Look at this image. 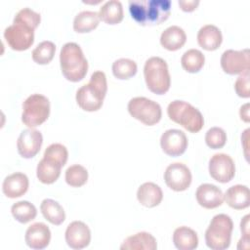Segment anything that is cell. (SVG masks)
I'll return each mask as SVG.
<instances>
[{
    "label": "cell",
    "mask_w": 250,
    "mask_h": 250,
    "mask_svg": "<svg viewBox=\"0 0 250 250\" xmlns=\"http://www.w3.org/2000/svg\"><path fill=\"white\" fill-rule=\"evenodd\" d=\"M157 242L155 237L146 231L137 232L128 236L120 246L122 250H155Z\"/></svg>",
    "instance_id": "obj_22"
},
{
    "label": "cell",
    "mask_w": 250,
    "mask_h": 250,
    "mask_svg": "<svg viewBox=\"0 0 250 250\" xmlns=\"http://www.w3.org/2000/svg\"><path fill=\"white\" fill-rule=\"evenodd\" d=\"M65 241L72 249H83L90 244L91 230L89 227L81 221L71 222L65 230Z\"/></svg>",
    "instance_id": "obj_15"
},
{
    "label": "cell",
    "mask_w": 250,
    "mask_h": 250,
    "mask_svg": "<svg viewBox=\"0 0 250 250\" xmlns=\"http://www.w3.org/2000/svg\"><path fill=\"white\" fill-rule=\"evenodd\" d=\"M187 41L185 30L178 25L167 27L160 36V44L168 51H177L181 49Z\"/></svg>",
    "instance_id": "obj_23"
},
{
    "label": "cell",
    "mask_w": 250,
    "mask_h": 250,
    "mask_svg": "<svg viewBox=\"0 0 250 250\" xmlns=\"http://www.w3.org/2000/svg\"><path fill=\"white\" fill-rule=\"evenodd\" d=\"M100 22L99 14L93 11H82L73 20V29L77 33H87L95 29Z\"/></svg>",
    "instance_id": "obj_28"
},
{
    "label": "cell",
    "mask_w": 250,
    "mask_h": 250,
    "mask_svg": "<svg viewBox=\"0 0 250 250\" xmlns=\"http://www.w3.org/2000/svg\"><path fill=\"white\" fill-rule=\"evenodd\" d=\"M50 114V102L40 94L30 95L22 104L21 121L29 128L44 123Z\"/></svg>",
    "instance_id": "obj_8"
},
{
    "label": "cell",
    "mask_w": 250,
    "mask_h": 250,
    "mask_svg": "<svg viewBox=\"0 0 250 250\" xmlns=\"http://www.w3.org/2000/svg\"><path fill=\"white\" fill-rule=\"evenodd\" d=\"M137 63L130 59L122 58L112 63V73L117 79H129L137 73Z\"/></svg>",
    "instance_id": "obj_31"
},
{
    "label": "cell",
    "mask_w": 250,
    "mask_h": 250,
    "mask_svg": "<svg viewBox=\"0 0 250 250\" xmlns=\"http://www.w3.org/2000/svg\"><path fill=\"white\" fill-rule=\"evenodd\" d=\"M227 204L236 210L245 209L250 204V193L247 186L235 185L229 188L224 195Z\"/></svg>",
    "instance_id": "obj_21"
},
{
    "label": "cell",
    "mask_w": 250,
    "mask_h": 250,
    "mask_svg": "<svg viewBox=\"0 0 250 250\" xmlns=\"http://www.w3.org/2000/svg\"><path fill=\"white\" fill-rule=\"evenodd\" d=\"M13 217L21 224H26L35 219L37 215L36 207L26 200H21L14 203L11 207Z\"/></svg>",
    "instance_id": "obj_30"
},
{
    "label": "cell",
    "mask_w": 250,
    "mask_h": 250,
    "mask_svg": "<svg viewBox=\"0 0 250 250\" xmlns=\"http://www.w3.org/2000/svg\"><path fill=\"white\" fill-rule=\"evenodd\" d=\"M62 167V166L56 161L43 157L37 165L36 176L38 180L43 184H53L59 179Z\"/></svg>",
    "instance_id": "obj_25"
},
{
    "label": "cell",
    "mask_w": 250,
    "mask_h": 250,
    "mask_svg": "<svg viewBox=\"0 0 250 250\" xmlns=\"http://www.w3.org/2000/svg\"><path fill=\"white\" fill-rule=\"evenodd\" d=\"M88 180V171L79 164L69 166L65 171V182L73 188H79L86 184Z\"/></svg>",
    "instance_id": "obj_33"
},
{
    "label": "cell",
    "mask_w": 250,
    "mask_h": 250,
    "mask_svg": "<svg viewBox=\"0 0 250 250\" xmlns=\"http://www.w3.org/2000/svg\"><path fill=\"white\" fill-rule=\"evenodd\" d=\"M144 76L147 89L156 95H164L170 89V73L167 62L162 58L151 57L146 60Z\"/></svg>",
    "instance_id": "obj_5"
},
{
    "label": "cell",
    "mask_w": 250,
    "mask_h": 250,
    "mask_svg": "<svg viewBox=\"0 0 250 250\" xmlns=\"http://www.w3.org/2000/svg\"><path fill=\"white\" fill-rule=\"evenodd\" d=\"M180 8L185 11V12H192L193 10L196 9V7L199 4L198 0H190V1H184V0H180L178 2Z\"/></svg>",
    "instance_id": "obj_37"
},
{
    "label": "cell",
    "mask_w": 250,
    "mask_h": 250,
    "mask_svg": "<svg viewBox=\"0 0 250 250\" xmlns=\"http://www.w3.org/2000/svg\"><path fill=\"white\" fill-rule=\"evenodd\" d=\"M173 242L179 250H193L198 246V236L192 229L183 226L174 230Z\"/></svg>",
    "instance_id": "obj_24"
},
{
    "label": "cell",
    "mask_w": 250,
    "mask_h": 250,
    "mask_svg": "<svg viewBox=\"0 0 250 250\" xmlns=\"http://www.w3.org/2000/svg\"><path fill=\"white\" fill-rule=\"evenodd\" d=\"M209 174L219 183H229L235 175L232 158L226 153H216L209 160Z\"/></svg>",
    "instance_id": "obj_10"
},
{
    "label": "cell",
    "mask_w": 250,
    "mask_h": 250,
    "mask_svg": "<svg viewBox=\"0 0 250 250\" xmlns=\"http://www.w3.org/2000/svg\"><path fill=\"white\" fill-rule=\"evenodd\" d=\"M137 198L143 206L152 208L161 203L163 192L158 185L146 182L139 187L137 190Z\"/></svg>",
    "instance_id": "obj_19"
},
{
    "label": "cell",
    "mask_w": 250,
    "mask_h": 250,
    "mask_svg": "<svg viewBox=\"0 0 250 250\" xmlns=\"http://www.w3.org/2000/svg\"><path fill=\"white\" fill-rule=\"evenodd\" d=\"M62 75L71 82L82 80L88 71V62L80 46L74 42L65 43L60 52Z\"/></svg>",
    "instance_id": "obj_4"
},
{
    "label": "cell",
    "mask_w": 250,
    "mask_h": 250,
    "mask_svg": "<svg viewBox=\"0 0 250 250\" xmlns=\"http://www.w3.org/2000/svg\"><path fill=\"white\" fill-rule=\"evenodd\" d=\"M167 114L172 121L180 124L190 133L199 132L204 125L201 112L185 101L175 100L171 102L167 107Z\"/></svg>",
    "instance_id": "obj_6"
},
{
    "label": "cell",
    "mask_w": 250,
    "mask_h": 250,
    "mask_svg": "<svg viewBox=\"0 0 250 250\" xmlns=\"http://www.w3.org/2000/svg\"><path fill=\"white\" fill-rule=\"evenodd\" d=\"M40 210L44 218L55 226H60L65 220V213L61 204L53 199L46 198L41 202Z\"/></svg>",
    "instance_id": "obj_27"
},
{
    "label": "cell",
    "mask_w": 250,
    "mask_h": 250,
    "mask_svg": "<svg viewBox=\"0 0 250 250\" xmlns=\"http://www.w3.org/2000/svg\"><path fill=\"white\" fill-rule=\"evenodd\" d=\"M56 52V45L52 41H42L32 51V60L38 64L49 63Z\"/></svg>",
    "instance_id": "obj_32"
},
{
    "label": "cell",
    "mask_w": 250,
    "mask_h": 250,
    "mask_svg": "<svg viewBox=\"0 0 250 250\" xmlns=\"http://www.w3.org/2000/svg\"><path fill=\"white\" fill-rule=\"evenodd\" d=\"M250 65V53L248 49L241 51L227 50L222 54L221 66L223 70L229 74H241L242 72L249 70Z\"/></svg>",
    "instance_id": "obj_11"
},
{
    "label": "cell",
    "mask_w": 250,
    "mask_h": 250,
    "mask_svg": "<svg viewBox=\"0 0 250 250\" xmlns=\"http://www.w3.org/2000/svg\"><path fill=\"white\" fill-rule=\"evenodd\" d=\"M24 240L26 245L35 250L46 248L51 240V231L44 223H34L25 231Z\"/></svg>",
    "instance_id": "obj_16"
},
{
    "label": "cell",
    "mask_w": 250,
    "mask_h": 250,
    "mask_svg": "<svg viewBox=\"0 0 250 250\" xmlns=\"http://www.w3.org/2000/svg\"><path fill=\"white\" fill-rule=\"evenodd\" d=\"M29 182L25 174L21 172L7 176L2 184L3 193L9 198H17L23 195L28 189Z\"/></svg>",
    "instance_id": "obj_18"
},
{
    "label": "cell",
    "mask_w": 250,
    "mask_h": 250,
    "mask_svg": "<svg viewBox=\"0 0 250 250\" xmlns=\"http://www.w3.org/2000/svg\"><path fill=\"white\" fill-rule=\"evenodd\" d=\"M107 83L104 72L92 73L88 84L81 86L76 92L77 104L85 111H97L102 105L106 95Z\"/></svg>",
    "instance_id": "obj_3"
},
{
    "label": "cell",
    "mask_w": 250,
    "mask_h": 250,
    "mask_svg": "<svg viewBox=\"0 0 250 250\" xmlns=\"http://www.w3.org/2000/svg\"><path fill=\"white\" fill-rule=\"evenodd\" d=\"M132 19L143 26L161 24L171 13L170 0H134L129 2Z\"/></svg>",
    "instance_id": "obj_2"
},
{
    "label": "cell",
    "mask_w": 250,
    "mask_h": 250,
    "mask_svg": "<svg viewBox=\"0 0 250 250\" xmlns=\"http://www.w3.org/2000/svg\"><path fill=\"white\" fill-rule=\"evenodd\" d=\"M249 215H245L241 222H240V230L242 232V236H246V237H250L249 236Z\"/></svg>",
    "instance_id": "obj_38"
},
{
    "label": "cell",
    "mask_w": 250,
    "mask_h": 250,
    "mask_svg": "<svg viewBox=\"0 0 250 250\" xmlns=\"http://www.w3.org/2000/svg\"><path fill=\"white\" fill-rule=\"evenodd\" d=\"M239 115H240L241 120H243L244 122L248 123L250 121V118H249V104H245L240 107Z\"/></svg>",
    "instance_id": "obj_39"
},
{
    "label": "cell",
    "mask_w": 250,
    "mask_h": 250,
    "mask_svg": "<svg viewBox=\"0 0 250 250\" xmlns=\"http://www.w3.org/2000/svg\"><path fill=\"white\" fill-rule=\"evenodd\" d=\"M195 197L200 206L206 209H214L224 202L223 191L215 185L202 184L195 192Z\"/></svg>",
    "instance_id": "obj_17"
},
{
    "label": "cell",
    "mask_w": 250,
    "mask_h": 250,
    "mask_svg": "<svg viewBox=\"0 0 250 250\" xmlns=\"http://www.w3.org/2000/svg\"><path fill=\"white\" fill-rule=\"evenodd\" d=\"M100 20L107 24H117L123 20V7L120 1L110 0L105 2L99 11Z\"/></svg>",
    "instance_id": "obj_26"
},
{
    "label": "cell",
    "mask_w": 250,
    "mask_h": 250,
    "mask_svg": "<svg viewBox=\"0 0 250 250\" xmlns=\"http://www.w3.org/2000/svg\"><path fill=\"white\" fill-rule=\"evenodd\" d=\"M41 21L40 14L29 8L20 10L14 18L13 24L6 27L4 38L13 50L24 51L34 42V30Z\"/></svg>",
    "instance_id": "obj_1"
},
{
    "label": "cell",
    "mask_w": 250,
    "mask_h": 250,
    "mask_svg": "<svg viewBox=\"0 0 250 250\" xmlns=\"http://www.w3.org/2000/svg\"><path fill=\"white\" fill-rule=\"evenodd\" d=\"M191 172L183 163L175 162L170 164L164 172V181L168 188L174 191H184L191 184Z\"/></svg>",
    "instance_id": "obj_12"
},
{
    "label": "cell",
    "mask_w": 250,
    "mask_h": 250,
    "mask_svg": "<svg viewBox=\"0 0 250 250\" xmlns=\"http://www.w3.org/2000/svg\"><path fill=\"white\" fill-rule=\"evenodd\" d=\"M205 57L201 51L197 49H189L186 51L181 58L183 68L189 73L198 72L204 65Z\"/></svg>",
    "instance_id": "obj_29"
},
{
    "label": "cell",
    "mask_w": 250,
    "mask_h": 250,
    "mask_svg": "<svg viewBox=\"0 0 250 250\" xmlns=\"http://www.w3.org/2000/svg\"><path fill=\"white\" fill-rule=\"evenodd\" d=\"M160 146L167 155L180 156L188 147V138L181 130L169 129L161 135Z\"/></svg>",
    "instance_id": "obj_14"
},
{
    "label": "cell",
    "mask_w": 250,
    "mask_h": 250,
    "mask_svg": "<svg viewBox=\"0 0 250 250\" xmlns=\"http://www.w3.org/2000/svg\"><path fill=\"white\" fill-rule=\"evenodd\" d=\"M42 143L43 137L38 130L32 128L25 129L18 138V152L23 158H32L39 152Z\"/></svg>",
    "instance_id": "obj_13"
},
{
    "label": "cell",
    "mask_w": 250,
    "mask_h": 250,
    "mask_svg": "<svg viewBox=\"0 0 250 250\" xmlns=\"http://www.w3.org/2000/svg\"><path fill=\"white\" fill-rule=\"evenodd\" d=\"M223 41L221 30L213 24L203 25L197 32V42L206 51L217 50Z\"/></svg>",
    "instance_id": "obj_20"
},
{
    "label": "cell",
    "mask_w": 250,
    "mask_h": 250,
    "mask_svg": "<svg viewBox=\"0 0 250 250\" xmlns=\"http://www.w3.org/2000/svg\"><path fill=\"white\" fill-rule=\"evenodd\" d=\"M43 157L56 161L63 167L68 158V151L62 144H52L45 149Z\"/></svg>",
    "instance_id": "obj_35"
},
{
    "label": "cell",
    "mask_w": 250,
    "mask_h": 250,
    "mask_svg": "<svg viewBox=\"0 0 250 250\" xmlns=\"http://www.w3.org/2000/svg\"><path fill=\"white\" fill-rule=\"evenodd\" d=\"M128 111L132 117L147 126L158 123L162 116L159 104L145 97L131 99L128 103Z\"/></svg>",
    "instance_id": "obj_9"
},
{
    "label": "cell",
    "mask_w": 250,
    "mask_h": 250,
    "mask_svg": "<svg viewBox=\"0 0 250 250\" xmlns=\"http://www.w3.org/2000/svg\"><path fill=\"white\" fill-rule=\"evenodd\" d=\"M205 143L210 148H222L227 143V134L220 127H212L206 132Z\"/></svg>",
    "instance_id": "obj_34"
},
{
    "label": "cell",
    "mask_w": 250,
    "mask_h": 250,
    "mask_svg": "<svg viewBox=\"0 0 250 250\" xmlns=\"http://www.w3.org/2000/svg\"><path fill=\"white\" fill-rule=\"evenodd\" d=\"M233 223L227 214L214 216L205 231L206 245L212 250H225L229 248L231 239Z\"/></svg>",
    "instance_id": "obj_7"
},
{
    "label": "cell",
    "mask_w": 250,
    "mask_h": 250,
    "mask_svg": "<svg viewBox=\"0 0 250 250\" xmlns=\"http://www.w3.org/2000/svg\"><path fill=\"white\" fill-rule=\"evenodd\" d=\"M234 90L236 94L241 98H249V70L242 72L236 79L234 83Z\"/></svg>",
    "instance_id": "obj_36"
}]
</instances>
